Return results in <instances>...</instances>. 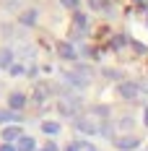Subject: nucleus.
Returning <instances> with one entry per match:
<instances>
[{"label":"nucleus","mask_w":148,"mask_h":151,"mask_svg":"<svg viewBox=\"0 0 148 151\" xmlns=\"http://www.w3.org/2000/svg\"><path fill=\"white\" fill-rule=\"evenodd\" d=\"M75 128L86 136H99V133H109L107 130V107H91L83 115H78Z\"/></svg>","instance_id":"obj_1"},{"label":"nucleus","mask_w":148,"mask_h":151,"mask_svg":"<svg viewBox=\"0 0 148 151\" xmlns=\"http://www.w3.org/2000/svg\"><path fill=\"white\" fill-rule=\"evenodd\" d=\"M78 99H75V96H62V99H60V104H57V109L60 112H62V115H65V117H73L75 112H78Z\"/></svg>","instance_id":"obj_2"},{"label":"nucleus","mask_w":148,"mask_h":151,"mask_svg":"<svg viewBox=\"0 0 148 151\" xmlns=\"http://www.w3.org/2000/svg\"><path fill=\"white\" fill-rule=\"evenodd\" d=\"M138 94H140V86H138L135 81H125V83H119V96H122V99L133 102V99H138Z\"/></svg>","instance_id":"obj_3"},{"label":"nucleus","mask_w":148,"mask_h":151,"mask_svg":"<svg viewBox=\"0 0 148 151\" xmlns=\"http://www.w3.org/2000/svg\"><path fill=\"white\" fill-rule=\"evenodd\" d=\"M24 107H26V96H24L21 91H13V94L8 96V109L18 112V109H24Z\"/></svg>","instance_id":"obj_4"},{"label":"nucleus","mask_w":148,"mask_h":151,"mask_svg":"<svg viewBox=\"0 0 148 151\" xmlns=\"http://www.w3.org/2000/svg\"><path fill=\"white\" fill-rule=\"evenodd\" d=\"M86 24H89V21H86V16H83V13H73V26H70V37H78L81 31L86 29Z\"/></svg>","instance_id":"obj_5"},{"label":"nucleus","mask_w":148,"mask_h":151,"mask_svg":"<svg viewBox=\"0 0 148 151\" xmlns=\"http://www.w3.org/2000/svg\"><path fill=\"white\" fill-rule=\"evenodd\" d=\"M138 138H133V136H119L117 138V149H122V151H133V149H138Z\"/></svg>","instance_id":"obj_6"},{"label":"nucleus","mask_w":148,"mask_h":151,"mask_svg":"<svg viewBox=\"0 0 148 151\" xmlns=\"http://www.w3.org/2000/svg\"><path fill=\"white\" fill-rule=\"evenodd\" d=\"M3 138H5V141H21V128H18V125H8V128H5V130H3Z\"/></svg>","instance_id":"obj_7"},{"label":"nucleus","mask_w":148,"mask_h":151,"mask_svg":"<svg viewBox=\"0 0 148 151\" xmlns=\"http://www.w3.org/2000/svg\"><path fill=\"white\" fill-rule=\"evenodd\" d=\"M60 58L62 60H75V50L70 42H60Z\"/></svg>","instance_id":"obj_8"},{"label":"nucleus","mask_w":148,"mask_h":151,"mask_svg":"<svg viewBox=\"0 0 148 151\" xmlns=\"http://www.w3.org/2000/svg\"><path fill=\"white\" fill-rule=\"evenodd\" d=\"M13 65H16L13 63V52H11V50H0V68H8V70H11Z\"/></svg>","instance_id":"obj_9"},{"label":"nucleus","mask_w":148,"mask_h":151,"mask_svg":"<svg viewBox=\"0 0 148 151\" xmlns=\"http://www.w3.org/2000/svg\"><path fill=\"white\" fill-rule=\"evenodd\" d=\"M16 149H18V151H34V149H36V141L29 138V136H24L18 143H16Z\"/></svg>","instance_id":"obj_10"},{"label":"nucleus","mask_w":148,"mask_h":151,"mask_svg":"<svg viewBox=\"0 0 148 151\" xmlns=\"http://www.w3.org/2000/svg\"><path fill=\"white\" fill-rule=\"evenodd\" d=\"M47 94H49L47 86H36V89H34V102H36V104H44V102H47Z\"/></svg>","instance_id":"obj_11"},{"label":"nucleus","mask_w":148,"mask_h":151,"mask_svg":"<svg viewBox=\"0 0 148 151\" xmlns=\"http://www.w3.org/2000/svg\"><path fill=\"white\" fill-rule=\"evenodd\" d=\"M36 11H26V13H21V24H24V26H34V24H36Z\"/></svg>","instance_id":"obj_12"},{"label":"nucleus","mask_w":148,"mask_h":151,"mask_svg":"<svg viewBox=\"0 0 148 151\" xmlns=\"http://www.w3.org/2000/svg\"><path fill=\"white\" fill-rule=\"evenodd\" d=\"M18 120V112L13 109H0V122H16Z\"/></svg>","instance_id":"obj_13"},{"label":"nucleus","mask_w":148,"mask_h":151,"mask_svg":"<svg viewBox=\"0 0 148 151\" xmlns=\"http://www.w3.org/2000/svg\"><path fill=\"white\" fill-rule=\"evenodd\" d=\"M42 130L49 133V136H55V133L60 130V122H44V125H42Z\"/></svg>","instance_id":"obj_14"},{"label":"nucleus","mask_w":148,"mask_h":151,"mask_svg":"<svg viewBox=\"0 0 148 151\" xmlns=\"http://www.w3.org/2000/svg\"><path fill=\"white\" fill-rule=\"evenodd\" d=\"M89 5L94 8V11H104V8L109 5V0H89Z\"/></svg>","instance_id":"obj_15"},{"label":"nucleus","mask_w":148,"mask_h":151,"mask_svg":"<svg viewBox=\"0 0 148 151\" xmlns=\"http://www.w3.org/2000/svg\"><path fill=\"white\" fill-rule=\"evenodd\" d=\"M112 45H114V50H122V47H125V45H130V39H127V37L122 34V37H117V39H114Z\"/></svg>","instance_id":"obj_16"},{"label":"nucleus","mask_w":148,"mask_h":151,"mask_svg":"<svg viewBox=\"0 0 148 151\" xmlns=\"http://www.w3.org/2000/svg\"><path fill=\"white\" fill-rule=\"evenodd\" d=\"M24 73H26L24 65H13V68H11V76H24Z\"/></svg>","instance_id":"obj_17"},{"label":"nucleus","mask_w":148,"mask_h":151,"mask_svg":"<svg viewBox=\"0 0 148 151\" xmlns=\"http://www.w3.org/2000/svg\"><path fill=\"white\" fill-rule=\"evenodd\" d=\"M60 3H62L65 8H78V3H81V0H60Z\"/></svg>","instance_id":"obj_18"},{"label":"nucleus","mask_w":148,"mask_h":151,"mask_svg":"<svg viewBox=\"0 0 148 151\" xmlns=\"http://www.w3.org/2000/svg\"><path fill=\"white\" fill-rule=\"evenodd\" d=\"M130 125H133V120H130V117H122V122H119V128H122V130H127Z\"/></svg>","instance_id":"obj_19"},{"label":"nucleus","mask_w":148,"mask_h":151,"mask_svg":"<svg viewBox=\"0 0 148 151\" xmlns=\"http://www.w3.org/2000/svg\"><path fill=\"white\" fill-rule=\"evenodd\" d=\"M0 151H18V149H16V146H11V143H3V146H0Z\"/></svg>","instance_id":"obj_20"},{"label":"nucleus","mask_w":148,"mask_h":151,"mask_svg":"<svg viewBox=\"0 0 148 151\" xmlns=\"http://www.w3.org/2000/svg\"><path fill=\"white\" fill-rule=\"evenodd\" d=\"M42 151H57V146H55V143H44V149Z\"/></svg>","instance_id":"obj_21"},{"label":"nucleus","mask_w":148,"mask_h":151,"mask_svg":"<svg viewBox=\"0 0 148 151\" xmlns=\"http://www.w3.org/2000/svg\"><path fill=\"white\" fill-rule=\"evenodd\" d=\"M65 151H81V143H70V146H68Z\"/></svg>","instance_id":"obj_22"},{"label":"nucleus","mask_w":148,"mask_h":151,"mask_svg":"<svg viewBox=\"0 0 148 151\" xmlns=\"http://www.w3.org/2000/svg\"><path fill=\"white\" fill-rule=\"evenodd\" d=\"M138 86H140V91H148V81H140Z\"/></svg>","instance_id":"obj_23"},{"label":"nucleus","mask_w":148,"mask_h":151,"mask_svg":"<svg viewBox=\"0 0 148 151\" xmlns=\"http://www.w3.org/2000/svg\"><path fill=\"white\" fill-rule=\"evenodd\" d=\"M143 122H146V125H148V107H146V109H143Z\"/></svg>","instance_id":"obj_24"},{"label":"nucleus","mask_w":148,"mask_h":151,"mask_svg":"<svg viewBox=\"0 0 148 151\" xmlns=\"http://www.w3.org/2000/svg\"><path fill=\"white\" fill-rule=\"evenodd\" d=\"M86 151H99V149H94V146H89V149H86Z\"/></svg>","instance_id":"obj_25"},{"label":"nucleus","mask_w":148,"mask_h":151,"mask_svg":"<svg viewBox=\"0 0 148 151\" xmlns=\"http://www.w3.org/2000/svg\"><path fill=\"white\" fill-rule=\"evenodd\" d=\"M135 3H140V5H143V3H148V0H135Z\"/></svg>","instance_id":"obj_26"}]
</instances>
